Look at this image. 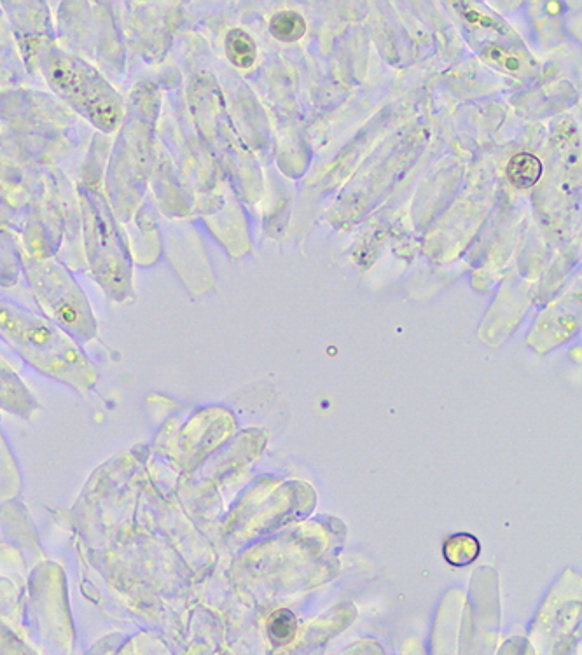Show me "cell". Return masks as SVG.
<instances>
[{"instance_id":"1","label":"cell","mask_w":582,"mask_h":655,"mask_svg":"<svg viewBox=\"0 0 582 655\" xmlns=\"http://www.w3.org/2000/svg\"><path fill=\"white\" fill-rule=\"evenodd\" d=\"M0 336L35 371L77 392L97 385L98 371L76 339L20 304L0 297Z\"/></svg>"},{"instance_id":"2","label":"cell","mask_w":582,"mask_h":655,"mask_svg":"<svg viewBox=\"0 0 582 655\" xmlns=\"http://www.w3.org/2000/svg\"><path fill=\"white\" fill-rule=\"evenodd\" d=\"M30 58L56 97L72 111L105 135L118 130L125 118V102L97 67L49 37L35 44Z\"/></svg>"},{"instance_id":"3","label":"cell","mask_w":582,"mask_h":655,"mask_svg":"<svg viewBox=\"0 0 582 655\" xmlns=\"http://www.w3.org/2000/svg\"><path fill=\"white\" fill-rule=\"evenodd\" d=\"M84 254L93 280L107 296L125 301L132 296V257L128 238L116 222L111 205L97 189L81 187Z\"/></svg>"},{"instance_id":"4","label":"cell","mask_w":582,"mask_h":655,"mask_svg":"<svg viewBox=\"0 0 582 655\" xmlns=\"http://www.w3.org/2000/svg\"><path fill=\"white\" fill-rule=\"evenodd\" d=\"M23 269L46 318L76 341L95 338L97 322L90 301L65 264L53 256L25 257Z\"/></svg>"},{"instance_id":"5","label":"cell","mask_w":582,"mask_h":655,"mask_svg":"<svg viewBox=\"0 0 582 655\" xmlns=\"http://www.w3.org/2000/svg\"><path fill=\"white\" fill-rule=\"evenodd\" d=\"M34 402L28 395L25 387L21 385L18 376L0 360V407L7 411L23 414V411L32 409Z\"/></svg>"},{"instance_id":"6","label":"cell","mask_w":582,"mask_h":655,"mask_svg":"<svg viewBox=\"0 0 582 655\" xmlns=\"http://www.w3.org/2000/svg\"><path fill=\"white\" fill-rule=\"evenodd\" d=\"M541 175L542 163L534 154H527V152L516 154L507 165V177L513 182V186L520 189L534 187L541 179Z\"/></svg>"},{"instance_id":"7","label":"cell","mask_w":582,"mask_h":655,"mask_svg":"<svg viewBox=\"0 0 582 655\" xmlns=\"http://www.w3.org/2000/svg\"><path fill=\"white\" fill-rule=\"evenodd\" d=\"M226 55L236 67L240 69H249L256 62L257 48L256 42L250 37L245 30L233 28L226 35Z\"/></svg>"},{"instance_id":"8","label":"cell","mask_w":582,"mask_h":655,"mask_svg":"<svg viewBox=\"0 0 582 655\" xmlns=\"http://www.w3.org/2000/svg\"><path fill=\"white\" fill-rule=\"evenodd\" d=\"M270 30L280 42H296L306 34V21L299 13L284 11L271 18Z\"/></svg>"},{"instance_id":"9","label":"cell","mask_w":582,"mask_h":655,"mask_svg":"<svg viewBox=\"0 0 582 655\" xmlns=\"http://www.w3.org/2000/svg\"><path fill=\"white\" fill-rule=\"evenodd\" d=\"M294 633H296V619H294L291 612L282 610V612L273 615V619L270 621V635L275 642H289Z\"/></svg>"}]
</instances>
